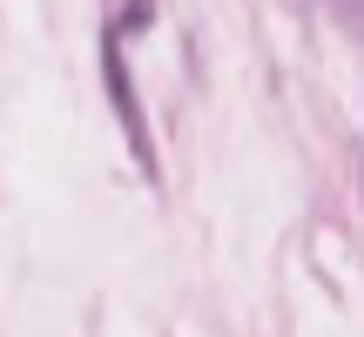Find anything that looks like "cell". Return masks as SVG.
Returning <instances> with one entry per match:
<instances>
[]
</instances>
